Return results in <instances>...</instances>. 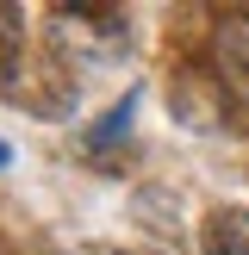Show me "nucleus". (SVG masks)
Wrapping results in <instances>:
<instances>
[{"instance_id":"nucleus-4","label":"nucleus","mask_w":249,"mask_h":255,"mask_svg":"<svg viewBox=\"0 0 249 255\" xmlns=\"http://www.w3.org/2000/svg\"><path fill=\"white\" fill-rule=\"evenodd\" d=\"M19 50H25V12L19 6H0V87H12Z\"/></svg>"},{"instance_id":"nucleus-5","label":"nucleus","mask_w":249,"mask_h":255,"mask_svg":"<svg viewBox=\"0 0 249 255\" xmlns=\"http://www.w3.org/2000/svg\"><path fill=\"white\" fill-rule=\"evenodd\" d=\"M6 162H12V149H6V143H0V168H6Z\"/></svg>"},{"instance_id":"nucleus-1","label":"nucleus","mask_w":249,"mask_h":255,"mask_svg":"<svg viewBox=\"0 0 249 255\" xmlns=\"http://www.w3.org/2000/svg\"><path fill=\"white\" fill-rule=\"evenodd\" d=\"M212 69L218 87H231V100L249 106V12H224L212 31Z\"/></svg>"},{"instance_id":"nucleus-2","label":"nucleus","mask_w":249,"mask_h":255,"mask_svg":"<svg viewBox=\"0 0 249 255\" xmlns=\"http://www.w3.org/2000/svg\"><path fill=\"white\" fill-rule=\"evenodd\" d=\"M199 249L206 255H249V206H218L199 224Z\"/></svg>"},{"instance_id":"nucleus-3","label":"nucleus","mask_w":249,"mask_h":255,"mask_svg":"<svg viewBox=\"0 0 249 255\" xmlns=\"http://www.w3.org/2000/svg\"><path fill=\"white\" fill-rule=\"evenodd\" d=\"M131 112H137V94H124V100H119V106H112L100 125H87V137H81V143H87V156H112V149H119V137L131 131Z\"/></svg>"}]
</instances>
